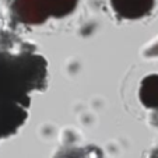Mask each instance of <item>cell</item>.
<instances>
[{
    "instance_id": "1",
    "label": "cell",
    "mask_w": 158,
    "mask_h": 158,
    "mask_svg": "<svg viewBox=\"0 0 158 158\" xmlns=\"http://www.w3.org/2000/svg\"><path fill=\"white\" fill-rule=\"evenodd\" d=\"M21 94L17 89L15 59L0 52V139L21 120Z\"/></svg>"
},
{
    "instance_id": "2",
    "label": "cell",
    "mask_w": 158,
    "mask_h": 158,
    "mask_svg": "<svg viewBox=\"0 0 158 158\" xmlns=\"http://www.w3.org/2000/svg\"><path fill=\"white\" fill-rule=\"evenodd\" d=\"M11 10L14 18L23 24L39 25L49 18L42 0H14Z\"/></svg>"
},
{
    "instance_id": "3",
    "label": "cell",
    "mask_w": 158,
    "mask_h": 158,
    "mask_svg": "<svg viewBox=\"0 0 158 158\" xmlns=\"http://www.w3.org/2000/svg\"><path fill=\"white\" fill-rule=\"evenodd\" d=\"M155 0H110V6L120 18L137 20L147 15L154 7Z\"/></svg>"
},
{
    "instance_id": "4",
    "label": "cell",
    "mask_w": 158,
    "mask_h": 158,
    "mask_svg": "<svg viewBox=\"0 0 158 158\" xmlns=\"http://www.w3.org/2000/svg\"><path fill=\"white\" fill-rule=\"evenodd\" d=\"M139 97L144 106L158 108V74H150L144 77Z\"/></svg>"
},
{
    "instance_id": "5",
    "label": "cell",
    "mask_w": 158,
    "mask_h": 158,
    "mask_svg": "<svg viewBox=\"0 0 158 158\" xmlns=\"http://www.w3.org/2000/svg\"><path fill=\"white\" fill-rule=\"evenodd\" d=\"M42 3L49 17L62 18L74 11L78 0H42Z\"/></svg>"
}]
</instances>
